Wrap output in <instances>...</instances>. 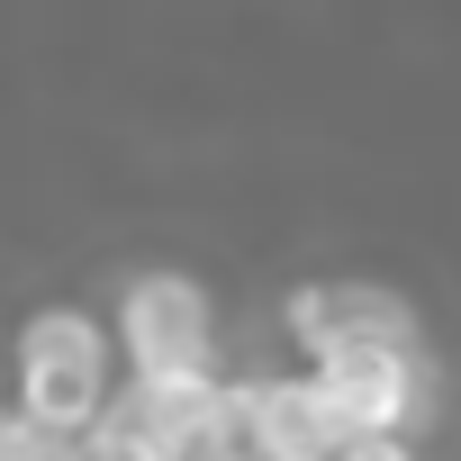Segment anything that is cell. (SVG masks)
<instances>
[{
	"label": "cell",
	"mask_w": 461,
	"mask_h": 461,
	"mask_svg": "<svg viewBox=\"0 0 461 461\" xmlns=\"http://www.w3.org/2000/svg\"><path fill=\"white\" fill-rule=\"evenodd\" d=\"M317 389L335 398L344 434H398L407 407H416V353L398 344H344L317 362Z\"/></svg>",
	"instance_id": "cell-6"
},
{
	"label": "cell",
	"mask_w": 461,
	"mask_h": 461,
	"mask_svg": "<svg viewBox=\"0 0 461 461\" xmlns=\"http://www.w3.org/2000/svg\"><path fill=\"white\" fill-rule=\"evenodd\" d=\"M118 344L136 380H199L208 371V290L190 272H145L118 299Z\"/></svg>",
	"instance_id": "cell-3"
},
{
	"label": "cell",
	"mask_w": 461,
	"mask_h": 461,
	"mask_svg": "<svg viewBox=\"0 0 461 461\" xmlns=\"http://www.w3.org/2000/svg\"><path fill=\"white\" fill-rule=\"evenodd\" d=\"M19 416L46 425L55 443L91 434L109 416V335H100V317H82V308L28 317V335H19Z\"/></svg>",
	"instance_id": "cell-1"
},
{
	"label": "cell",
	"mask_w": 461,
	"mask_h": 461,
	"mask_svg": "<svg viewBox=\"0 0 461 461\" xmlns=\"http://www.w3.org/2000/svg\"><path fill=\"white\" fill-rule=\"evenodd\" d=\"M335 461H416V452H407L398 434H344V452H335Z\"/></svg>",
	"instance_id": "cell-7"
},
{
	"label": "cell",
	"mask_w": 461,
	"mask_h": 461,
	"mask_svg": "<svg viewBox=\"0 0 461 461\" xmlns=\"http://www.w3.org/2000/svg\"><path fill=\"white\" fill-rule=\"evenodd\" d=\"M190 461H254L245 443H208V452H190Z\"/></svg>",
	"instance_id": "cell-8"
},
{
	"label": "cell",
	"mask_w": 461,
	"mask_h": 461,
	"mask_svg": "<svg viewBox=\"0 0 461 461\" xmlns=\"http://www.w3.org/2000/svg\"><path fill=\"white\" fill-rule=\"evenodd\" d=\"M290 335H299L317 362L344 353V344H398V353H416V317H407V299L380 290V281H308V290L290 299Z\"/></svg>",
	"instance_id": "cell-4"
},
{
	"label": "cell",
	"mask_w": 461,
	"mask_h": 461,
	"mask_svg": "<svg viewBox=\"0 0 461 461\" xmlns=\"http://www.w3.org/2000/svg\"><path fill=\"white\" fill-rule=\"evenodd\" d=\"M236 407H245V452L254 461H335L344 452V416L317 389V371L308 380H263Z\"/></svg>",
	"instance_id": "cell-5"
},
{
	"label": "cell",
	"mask_w": 461,
	"mask_h": 461,
	"mask_svg": "<svg viewBox=\"0 0 461 461\" xmlns=\"http://www.w3.org/2000/svg\"><path fill=\"white\" fill-rule=\"evenodd\" d=\"M100 425H109L127 452H145V461H190V452H208V443H245V407L226 398L208 371H199V380H136Z\"/></svg>",
	"instance_id": "cell-2"
}]
</instances>
